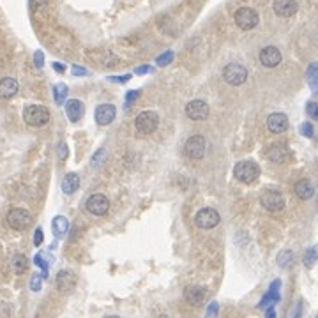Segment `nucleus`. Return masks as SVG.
<instances>
[{
    "label": "nucleus",
    "mask_w": 318,
    "mask_h": 318,
    "mask_svg": "<svg viewBox=\"0 0 318 318\" xmlns=\"http://www.w3.org/2000/svg\"><path fill=\"white\" fill-rule=\"evenodd\" d=\"M23 120L32 127H43L50 120L48 108L41 106V104H29V106H25Z\"/></svg>",
    "instance_id": "1"
},
{
    "label": "nucleus",
    "mask_w": 318,
    "mask_h": 318,
    "mask_svg": "<svg viewBox=\"0 0 318 318\" xmlns=\"http://www.w3.org/2000/svg\"><path fill=\"white\" fill-rule=\"evenodd\" d=\"M234 175L237 181L244 182V184H251V182H254L258 179L260 168L254 161H240L235 165Z\"/></svg>",
    "instance_id": "2"
},
{
    "label": "nucleus",
    "mask_w": 318,
    "mask_h": 318,
    "mask_svg": "<svg viewBox=\"0 0 318 318\" xmlns=\"http://www.w3.org/2000/svg\"><path fill=\"white\" fill-rule=\"evenodd\" d=\"M234 20H235V23H237L239 29L253 30L254 27L260 23V16L253 7H240V9L235 11Z\"/></svg>",
    "instance_id": "3"
},
{
    "label": "nucleus",
    "mask_w": 318,
    "mask_h": 318,
    "mask_svg": "<svg viewBox=\"0 0 318 318\" xmlns=\"http://www.w3.org/2000/svg\"><path fill=\"white\" fill-rule=\"evenodd\" d=\"M159 126V117L156 112H142L134 118V127L140 134H151Z\"/></svg>",
    "instance_id": "4"
},
{
    "label": "nucleus",
    "mask_w": 318,
    "mask_h": 318,
    "mask_svg": "<svg viewBox=\"0 0 318 318\" xmlns=\"http://www.w3.org/2000/svg\"><path fill=\"white\" fill-rule=\"evenodd\" d=\"M219 221H221L219 212L216 211V209H211V207L201 209L195 216V225L198 228H201V230H211V228L219 225Z\"/></svg>",
    "instance_id": "5"
},
{
    "label": "nucleus",
    "mask_w": 318,
    "mask_h": 318,
    "mask_svg": "<svg viewBox=\"0 0 318 318\" xmlns=\"http://www.w3.org/2000/svg\"><path fill=\"white\" fill-rule=\"evenodd\" d=\"M223 78L228 85H234V87H239L248 80V69L240 64H228L225 69H223Z\"/></svg>",
    "instance_id": "6"
},
{
    "label": "nucleus",
    "mask_w": 318,
    "mask_h": 318,
    "mask_svg": "<svg viewBox=\"0 0 318 318\" xmlns=\"http://www.w3.org/2000/svg\"><path fill=\"white\" fill-rule=\"evenodd\" d=\"M32 223V216H30L29 211H25V209H13L9 211L7 214V225L13 228V230H27Z\"/></svg>",
    "instance_id": "7"
},
{
    "label": "nucleus",
    "mask_w": 318,
    "mask_h": 318,
    "mask_svg": "<svg viewBox=\"0 0 318 318\" xmlns=\"http://www.w3.org/2000/svg\"><path fill=\"white\" fill-rule=\"evenodd\" d=\"M260 201H262V205L267 209V211L270 212H279L283 211L285 207V198L283 195L279 193V191L276 189H267L262 193V196H260Z\"/></svg>",
    "instance_id": "8"
},
{
    "label": "nucleus",
    "mask_w": 318,
    "mask_h": 318,
    "mask_svg": "<svg viewBox=\"0 0 318 318\" xmlns=\"http://www.w3.org/2000/svg\"><path fill=\"white\" fill-rule=\"evenodd\" d=\"M184 152H186V156L191 157V159H201V157L205 156V138L201 136V134L191 136L186 142V145H184Z\"/></svg>",
    "instance_id": "9"
},
{
    "label": "nucleus",
    "mask_w": 318,
    "mask_h": 318,
    "mask_svg": "<svg viewBox=\"0 0 318 318\" xmlns=\"http://www.w3.org/2000/svg\"><path fill=\"white\" fill-rule=\"evenodd\" d=\"M186 115L191 120H196V122L198 120H205L209 117V104L205 101H201V99H195V101L187 103Z\"/></svg>",
    "instance_id": "10"
},
{
    "label": "nucleus",
    "mask_w": 318,
    "mask_h": 318,
    "mask_svg": "<svg viewBox=\"0 0 318 318\" xmlns=\"http://www.w3.org/2000/svg\"><path fill=\"white\" fill-rule=\"evenodd\" d=\"M87 211L94 216H104L110 209V200L104 195H92L85 203Z\"/></svg>",
    "instance_id": "11"
},
{
    "label": "nucleus",
    "mask_w": 318,
    "mask_h": 318,
    "mask_svg": "<svg viewBox=\"0 0 318 318\" xmlns=\"http://www.w3.org/2000/svg\"><path fill=\"white\" fill-rule=\"evenodd\" d=\"M260 62L269 69L276 67V66L281 64V51H279L276 46H265V48L260 51Z\"/></svg>",
    "instance_id": "12"
},
{
    "label": "nucleus",
    "mask_w": 318,
    "mask_h": 318,
    "mask_svg": "<svg viewBox=\"0 0 318 318\" xmlns=\"http://www.w3.org/2000/svg\"><path fill=\"white\" fill-rule=\"evenodd\" d=\"M274 13L281 18H292L297 13V0H274Z\"/></svg>",
    "instance_id": "13"
},
{
    "label": "nucleus",
    "mask_w": 318,
    "mask_h": 318,
    "mask_svg": "<svg viewBox=\"0 0 318 318\" xmlns=\"http://www.w3.org/2000/svg\"><path fill=\"white\" fill-rule=\"evenodd\" d=\"M267 127H269L270 133H285L288 129V117L285 113H272L267 117Z\"/></svg>",
    "instance_id": "14"
},
{
    "label": "nucleus",
    "mask_w": 318,
    "mask_h": 318,
    "mask_svg": "<svg viewBox=\"0 0 318 318\" xmlns=\"http://www.w3.org/2000/svg\"><path fill=\"white\" fill-rule=\"evenodd\" d=\"M117 115V110L113 104H99L96 108V120H98L99 126H108V124L113 122V118Z\"/></svg>",
    "instance_id": "15"
},
{
    "label": "nucleus",
    "mask_w": 318,
    "mask_h": 318,
    "mask_svg": "<svg viewBox=\"0 0 318 318\" xmlns=\"http://www.w3.org/2000/svg\"><path fill=\"white\" fill-rule=\"evenodd\" d=\"M184 299H186L191 306H200L205 301V290L201 288V286H196V285L187 286L184 290Z\"/></svg>",
    "instance_id": "16"
},
{
    "label": "nucleus",
    "mask_w": 318,
    "mask_h": 318,
    "mask_svg": "<svg viewBox=\"0 0 318 318\" xmlns=\"http://www.w3.org/2000/svg\"><path fill=\"white\" fill-rule=\"evenodd\" d=\"M76 285V276L71 270H60L57 274V288L60 292H71Z\"/></svg>",
    "instance_id": "17"
},
{
    "label": "nucleus",
    "mask_w": 318,
    "mask_h": 318,
    "mask_svg": "<svg viewBox=\"0 0 318 318\" xmlns=\"http://www.w3.org/2000/svg\"><path fill=\"white\" fill-rule=\"evenodd\" d=\"M84 112H85V106L78 99H71V101L66 103V113H67L71 122H78L80 118L84 117Z\"/></svg>",
    "instance_id": "18"
},
{
    "label": "nucleus",
    "mask_w": 318,
    "mask_h": 318,
    "mask_svg": "<svg viewBox=\"0 0 318 318\" xmlns=\"http://www.w3.org/2000/svg\"><path fill=\"white\" fill-rule=\"evenodd\" d=\"M20 90V85L15 78H0V98L11 99Z\"/></svg>",
    "instance_id": "19"
},
{
    "label": "nucleus",
    "mask_w": 318,
    "mask_h": 318,
    "mask_svg": "<svg viewBox=\"0 0 318 318\" xmlns=\"http://www.w3.org/2000/svg\"><path fill=\"white\" fill-rule=\"evenodd\" d=\"M295 195H297L301 200H309V198H313V195H315L313 184H311L308 179L299 181L297 184H295Z\"/></svg>",
    "instance_id": "20"
},
{
    "label": "nucleus",
    "mask_w": 318,
    "mask_h": 318,
    "mask_svg": "<svg viewBox=\"0 0 318 318\" xmlns=\"http://www.w3.org/2000/svg\"><path fill=\"white\" fill-rule=\"evenodd\" d=\"M267 157L274 163H285L288 159V149L285 145H272L267 152Z\"/></svg>",
    "instance_id": "21"
},
{
    "label": "nucleus",
    "mask_w": 318,
    "mask_h": 318,
    "mask_svg": "<svg viewBox=\"0 0 318 318\" xmlns=\"http://www.w3.org/2000/svg\"><path fill=\"white\" fill-rule=\"evenodd\" d=\"M80 187V177L76 173H67L62 181V191L66 195H73L74 191Z\"/></svg>",
    "instance_id": "22"
},
{
    "label": "nucleus",
    "mask_w": 318,
    "mask_h": 318,
    "mask_svg": "<svg viewBox=\"0 0 318 318\" xmlns=\"http://www.w3.org/2000/svg\"><path fill=\"white\" fill-rule=\"evenodd\" d=\"M27 269H29L27 256H25V254H20V253L15 254V256H13V270L20 276V274H23V272H27Z\"/></svg>",
    "instance_id": "23"
},
{
    "label": "nucleus",
    "mask_w": 318,
    "mask_h": 318,
    "mask_svg": "<svg viewBox=\"0 0 318 318\" xmlns=\"http://www.w3.org/2000/svg\"><path fill=\"white\" fill-rule=\"evenodd\" d=\"M53 232H55V235L57 237H62L66 232H67V228H69V223H67V219L64 218V216H57L53 219Z\"/></svg>",
    "instance_id": "24"
},
{
    "label": "nucleus",
    "mask_w": 318,
    "mask_h": 318,
    "mask_svg": "<svg viewBox=\"0 0 318 318\" xmlns=\"http://www.w3.org/2000/svg\"><path fill=\"white\" fill-rule=\"evenodd\" d=\"M308 82L313 92L318 94V64H311L308 69Z\"/></svg>",
    "instance_id": "25"
},
{
    "label": "nucleus",
    "mask_w": 318,
    "mask_h": 318,
    "mask_svg": "<svg viewBox=\"0 0 318 318\" xmlns=\"http://www.w3.org/2000/svg\"><path fill=\"white\" fill-rule=\"evenodd\" d=\"M53 96H55V103L62 104L66 101V96H67V85L66 84H57L53 87Z\"/></svg>",
    "instance_id": "26"
},
{
    "label": "nucleus",
    "mask_w": 318,
    "mask_h": 318,
    "mask_svg": "<svg viewBox=\"0 0 318 318\" xmlns=\"http://www.w3.org/2000/svg\"><path fill=\"white\" fill-rule=\"evenodd\" d=\"M294 262V253L292 251H281L278 254V264L279 267H283V269H288L290 265Z\"/></svg>",
    "instance_id": "27"
},
{
    "label": "nucleus",
    "mask_w": 318,
    "mask_h": 318,
    "mask_svg": "<svg viewBox=\"0 0 318 318\" xmlns=\"http://www.w3.org/2000/svg\"><path fill=\"white\" fill-rule=\"evenodd\" d=\"M318 258V250L317 248H309L308 251H306V254H304V265L308 267V269H311L315 265V262H317Z\"/></svg>",
    "instance_id": "28"
},
{
    "label": "nucleus",
    "mask_w": 318,
    "mask_h": 318,
    "mask_svg": "<svg viewBox=\"0 0 318 318\" xmlns=\"http://www.w3.org/2000/svg\"><path fill=\"white\" fill-rule=\"evenodd\" d=\"M171 59H173V51H165V53H161L159 57H157V66H167V64L171 62Z\"/></svg>",
    "instance_id": "29"
},
{
    "label": "nucleus",
    "mask_w": 318,
    "mask_h": 318,
    "mask_svg": "<svg viewBox=\"0 0 318 318\" xmlns=\"http://www.w3.org/2000/svg\"><path fill=\"white\" fill-rule=\"evenodd\" d=\"M41 278H43V276L34 274L32 276V279H30V288L34 290V292H39L41 290Z\"/></svg>",
    "instance_id": "30"
},
{
    "label": "nucleus",
    "mask_w": 318,
    "mask_h": 318,
    "mask_svg": "<svg viewBox=\"0 0 318 318\" xmlns=\"http://www.w3.org/2000/svg\"><path fill=\"white\" fill-rule=\"evenodd\" d=\"M103 159H104V151L101 149V151H98L96 154H94V157H92V167L94 168H98L101 163H103Z\"/></svg>",
    "instance_id": "31"
},
{
    "label": "nucleus",
    "mask_w": 318,
    "mask_h": 318,
    "mask_svg": "<svg viewBox=\"0 0 318 318\" xmlns=\"http://www.w3.org/2000/svg\"><path fill=\"white\" fill-rule=\"evenodd\" d=\"M301 134H304L306 138H311L313 136V126L309 122H304L302 126H301Z\"/></svg>",
    "instance_id": "32"
},
{
    "label": "nucleus",
    "mask_w": 318,
    "mask_h": 318,
    "mask_svg": "<svg viewBox=\"0 0 318 318\" xmlns=\"http://www.w3.org/2000/svg\"><path fill=\"white\" fill-rule=\"evenodd\" d=\"M34 264L39 265V267H43V278H46V274H48V265L44 264V260H43L41 254H37V256L34 258Z\"/></svg>",
    "instance_id": "33"
},
{
    "label": "nucleus",
    "mask_w": 318,
    "mask_h": 318,
    "mask_svg": "<svg viewBox=\"0 0 318 318\" xmlns=\"http://www.w3.org/2000/svg\"><path fill=\"white\" fill-rule=\"evenodd\" d=\"M308 115L315 120H318V103H309L308 104Z\"/></svg>",
    "instance_id": "34"
},
{
    "label": "nucleus",
    "mask_w": 318,
    "mask_h": 318,
    "mask_svg": "<svg viewBox=\"0 0 318 318\" xmlns=\"http://www.w3.org/2000/svg\"><path fill=\"white\" fill-rule=\"evenodd\" d=\"M34 62H35V66H37V67H43V64H44L43 51H35V55H34Z\"/></svg>",
    "instance_id": "35"
},
{
    "label": "nucleus",
    "mask_w": 318,
    "mask_h": 318,
    "mask_svg": "<svg viewBox=\"0 0 318 318\" xmlns=\"http://www.w3.org/2000/svg\"><path fill=\"white\" fill-rule=\"evenodd\" d=\"M41 242H43V230L37 228V230H35V235H34V244L41 246Z\"/></svg>",
    "instance_id": "36"
},
{
    "label": "nucleus",
    "mask_w": 318,
    "mask_h": 318,
    "mask_svg": "<svg viewBox=\"0 0 318 318\" xmlns=\"http://www.w3.org/2000/svg\"><path fill=\"white\" fill-rule=\"evenodd\" d=\"M59 149H60V151H59L60 159H66V157H67V145H66V143H62Z\"/></svg>",
    "instance_id": "37"
},
{
    "label": "nucleus",
    "mask_w": 318,
    "mask_h": 318,
    "mask_svg": "<svg viewBox=\"0 0 318 318\" xmlns=\"http://www.w3.org/2000/svg\"><path fill=\"white\" fill-rule=\"evenodd\" d=\"M73 74H74V76H84V74H87V71H85L84 67H78V66H74V67H73Z\"/></svg>",
    "instance_id": "38"
},
{
    "label": "nucleus",
    "mask_w": 318,
    "mask_h": 318,
    "mask_svg": "<svg viewBox=\"0 0 318 318\" xmlns=\"http://www.w3.org/2000/svg\"><path fill=\"white\" fill-rule=\"evenodd\" d=\"M218 313V302H212L211 308H209V315H214Z\"/></svg>",
    "instance_id": "39"
},
{
    "label": "nucleus",
    "mask_w": 318,
    "mask_h": 318,
    "mask_svg": "<svg viewBox=\"0 0 318 318\" xmlns=\"http://www.w3.org/2000/svg\"><path fill=\"white\" fill-rule=\"evenodd\" d=\"M138 94H140L138 90H133V92H129V94H127V101H133L134 98H138Z\"/></svg>",
    "instance_id": "40"
},
{
    "label": "nucleus",
    "mask_w": 318,
    "mask_h": 318,
    "mask_svg": "<svg viewBox=\"0 0 318 318\" xmlns=\"http://www.w3.org/2000/svg\"><path fill=\"white\" fill-rule=\"evenodd\" d=\"M53 67H55V71H59V73H64V71H66V67H64L62 64H59V62H55Z\"/></svg>",
    "instance_id": "41"
},
{
    "label": "nucleus",
    "mask_w": 318,
    "mask_h": 318,
    "mask_svg": "<svg viewBox=\"0 0 318 318\" xmlns=\"http://www.w3.org/2000/svg\"><path fill=\"white\" fill-rule=\"evenodd\" d=\"M149 71H151V67H138V69H136V73H140V74L149 73Z\"/></svg>",
    "instance_id": "42"
},
{
    "label": "nucleus",
    "mask_w": 318,
    "mask_h": 318,
    "mask_svg": "<svg viewBox=\"0 0 318 318\" xmlns=\"http://www.w3.org/2000/svg\"><path fill=\"white\" fill-rule=\"evenodd\" d=\"M274 309H269V311H267V317H274Z\"/></svg>",
    "instance_id": "43"
}]
</instances>
